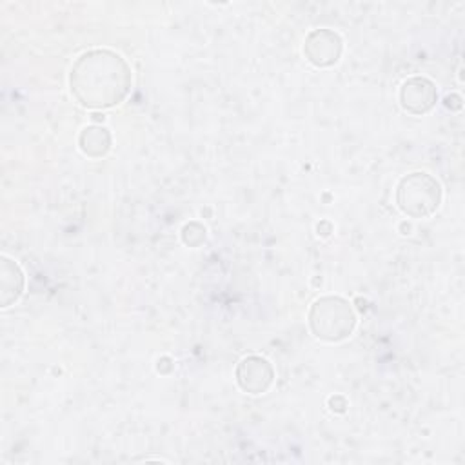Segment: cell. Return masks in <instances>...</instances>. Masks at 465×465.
Masks as SVG:
<instances>
[{"mask_svg": "<svg viewBox=\"0 0 465 465\" xmlns=\"http://www.w3.org/2000/svg\"><path fill=\"white\" fill-rule=\"evenodd\" d=\"M78 147L89 158H102L111 149V133L102 125H89L82 129Z\"/></svg>", "mask_w": 465, "mask_h": 465, "instance_id": "ba28073f", "label": "cell"}, {"mask_svg": "<svg viewBox=\"0 0 465 465\" xmlns=\"http://www.w3.org/2000/svg\"><path fill=\"white\" fill-rule=\"evenodd\" d=\"M441 196L440 182L425 171L409 173L396 185V205L411 218L432 216L440 209Z\"/></svg>", "mask_w": 465, "mask_h": 465, "instance_id": "3957f363", "label": "cell"}, {"mask_svg": "<svg viewBox=\"0 0 465 465\" xmlns=\"http://www.w3.org/2000/svg\"><path fill=\"white\" fill-rule=\"evenodd\" d=\"M133 73L125 58L111 49L82 53L69 73V87L76 102L89 109L114 107L125 100Z\"/></svg>", "mask_w": 465, "mask_h": 465, "instance_id": "6da1fadb", "label": "cell"}, {"mask_svg": "<svg viewBox=\"0 0 465 465\" xmlns=\"http://www.w3.org/2000/svg\"><path fill=\"white\" fill-rule=\"evenodd\" d=\"M93 120H96V122H100V120H102V122H104V114H98V113H94V114H93Z\"/></svg>", "mask_w": 465, "mask_h": 465, "instance_id": "9c48e42d", "label": "cell"}, {"mask_svg": "<svg viewBox=\"0 0 465 465\" xmlns=\"http://www.w3.org/2000/svg\"><path fill=\"white\" fill-rule=\"evenodd\" d=\"M311 332L329 343L349 338L356 329V314L351 303L341 296H322L309 309Z\"/></svg>", "mask_w": 465, "mask_h": 465, "instance_id": "7a4b0ae2", "label": "cell"}, {"mask_svg": "<svg viewBox=\"0 0 465 465\" xmlns=\"http://www.w3.org/2000/svg\"><path fill=\"white\" fill-rule=\"evenodd\" d=\"M438 102V91L432 80L425 76L407 78L400 87V104L411 114H425Z\"/></svg>", "mask_w": 465, "mask_h": 465, "instance_id": "8992f818", "label": "cell"}, {"mask_svg": "<svg viewBox=\"0 0 465 465\" xmlns=\"http://www.w3.org/2000/svg\"><path fill=\"white\" fill-rule=\"evenodd\" d=\"M341 38L336 31L322 27L307 35L303 44V54L307 62L316 67H331L341 56Z\"/></svg>", "mask_w": 465, "mask_h": 465, "instance_id": "277c9868", "label": "cell"}, {"mask_svg": "<svg viewBox=\"0 0 465 465\" xmlns=\"http://www.w3.org/2000/svg\"><path fill=\"white\" fill-rule=\"evenodd\" d=\"M274 381V369L263 356L251 354L236 367V383L243 392L263 394Z\"/></svg>", "mask_w": 465, "mask_h": 465, "instance_id": "5b68a950", "label": "cell"}, {"mask_svg": "<svg viewBox=\"0 0 465 465\" xmlns=\"http://www.w3.org/2000/svg\"><path fill=\"white\" fill-rule=\"evenodd\" d=\"M24 285H25V278L20 265L11 258L2 256L0 258V303L4 309L15 303L22 296Z\"/></svg>", "mask_w": 465, "mask_h": 465, "instance_id": "52a82bcc", "label": "cell"}]
</instances>
